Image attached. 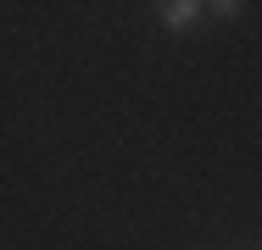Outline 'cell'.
I'll list each match as a JSON object with an SVG mask.
<instances>
[{"mask_svg": "<svg viewBox=\"0 0 262 250\" xmlns=\"http://www.w3.org/2000/svg\"><path fill=\"white\" fill-rule=\"evenodd\" d=\"M157 11H162V28L179 34V28H195V17H201L207 6H201V0H162Z\"/></svg>", "mask_w": 262, "mask_h": 250, "instance_id": "cell-1", "label": "cell"}, {"mask_svg": "<svg viewBox=\"0 0 262 250\" xmlns=\"http://www.w3.org/2000/svg\"><path fill=\"white\" fill-rule=\"evenodd\" d=\"M207 11H217V17H240L246 6H240V0H217V6H207Z\"/></svg>", "mask_w": 262, "mask_h": 250, "instance_id": "cell-2", "label": "cell"}]
</instances>
